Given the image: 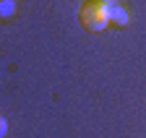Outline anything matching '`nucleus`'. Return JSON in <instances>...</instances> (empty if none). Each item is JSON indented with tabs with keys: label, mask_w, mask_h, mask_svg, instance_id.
<instances>
[{
	"label": "nucleus",
	"mask_w": 146,
	"mask_h": 138,
	"mask_svg": "<svg viewBox=\"0 0 146 138\" xmlns=\"http://www.w3.org/2000/svg\"><path fill=\"white\" fill-rule=\"evenodd\" d=\"M78 18L86 31H104L110 26V0H84Z\"/></svg>",
	"instance_id": "nucleus-1"
},
{
	"label": "nucleus",
	"mask_w": 146,
	"mask_h": 138,
	"mask_svg": "<svg viewBox=\"0 0 146 138\" xmlns=\"http://www.w3.org/2000/svg\"><path fill=\"white\" fill-rule=\"evenodd\" d=\"M128 24H131V13H128V8H123L120 3H110V26L115 29H128Z\"/></svg>",
	"instance_id": "nucleus-2"
},
{
	"label": "nucleus",
	"mask_w": 146,
	"mask_h": 138,
	"mask_svg": "<svg viewBox=\"0 0 146 138\" xmlns=\"http://www.w3.org/2000/svg\"><path fill=\"white\" fill-rule=\"evenodd\" d=\"M16 11H18L16 0H0V21H11L16 16Z\"/></svg>",
	"instance_id": "nucleus-3"
},
{
	"label": "nucleus",
	"mask_w": 146,
	"mask_h": 138,
	"mask_svg": "<svg viewBox=\"0 0 146 138\" xmlns=\"http://www.w3.org/2000/svg\"><path fill=\"white\" fill-rule=\"evenodd\" d=\"M5 135H8V120L0 115V138H5Z\"/></svg>",
	"instance_id": "nucleus-4"
},
{
	"label": "nucleus",
	"mask_w": 146,
	"mask_h": 138,
	"mask_svg": "<svg viewBox=\"0 0 146 138\" xmlns=\"http://www.w3.org/2000/svg\"><path fill=\"white\" fill-rule=\"evenodd\" d=\"M110 3H112V0H110Z\"/></svg>",
	"instance_id": "nucleus-5"
}]
</instances>
